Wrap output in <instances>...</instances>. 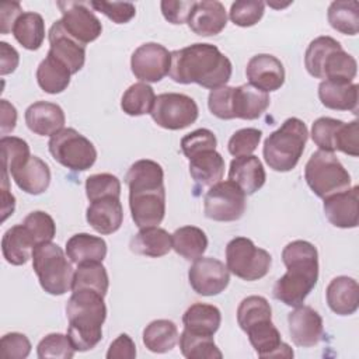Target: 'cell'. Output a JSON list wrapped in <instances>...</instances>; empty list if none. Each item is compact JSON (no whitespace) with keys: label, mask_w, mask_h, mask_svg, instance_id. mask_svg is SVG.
<instances>
[{"label":"cell","mask_w":359,"mask_h":359,"mask_svg":"<svg viewBox=\"0 0 359 359\" xmlns=\"http://www.w3.org/2000/svg\"><path fill=\"white\" fill-rule=\"evenodd\" d=\"M129 209L139 229L158 226L165 216V188L163 167L149 158L135 161L126 175Z\"/></svg>","instance_id":"obj_1"},{"label":"cell","mask_w":359,"mask_h":359,"mask_svg":"<svg viewBox=\"0 0 359 359\" xmlns=\"http://www.w3.org/2000/svg\"><path fill=\"white\" fill-rule=\"evenodd\" d=\"M233 66L230 59L212 43H192L171 52L168 76L180 84H199L215 90L227 84Z\"/></svg>","instance_id":"obj_2"},{"label":"cell","mask_w":359,"mask_h":359,"mask_svg":"<svg viewBox=\"0 0 359 359\" xmlns=\"http://www.w3.org/2000/svg\"><path fill=\"white\" fill-rule=\"evenodd\" d=\"M282 261L286 272L275 282L272 296L289 307L300 306L318 280L317 248L310 241L294 240L282 250Z\"/></svg>","instance_id":"obj_3"},{"label":"cell","mask_w":359,"mask_h":359,"mask_svg":"<svg viewBox=\"0 0 359 359\" xmlns=\"http://www.w3.org/2000/svg\"><path fill=\"white\" fill-rule=\"evenodd\" d=\"M69 321L67 337L77 352H86L102 339V324L107 318L104 296L94 290H77L66 303Z\"/></svg>","instance_id":"obj_4"},{"label":"cell","mask_w":359,"mask_h":359,"mask_svg":"<svg viewBox=\"0 0 359 359\" xmlns=\"http://www.w3.org/2000/svg\"><path fill=\"white\" fill-rule=\"evenodd\" d=\"M307 139L306 123L294 116L287 118L265 139L262 147L265 163L278 172L292 171L304 151Z\"/></svg>","instance_id":"obj_5"},{"label":"cell","mask_w":359,"mask_h":359,"mask_svg":"<svg viewBox=\"0 0 359 359\" xmlns=\"http://www.w3.org/2000/svg\"><path fill=\"white\" fill-rule=\"evenodd\" d=\"M32 268L41 287L53 296H62L72 290L74 271L72 261L55 243L38 244L32 251Z\"/></svg>","instance_id":"obj_6"},{"label":"cell","mask_w":359,"mask_h":359,"mask_svg":"<svg viewBox=\"0 0 359 359\" xmlns=\"http://www.w3.org/2000/svg\"><path fill=\"white\" fill-rule=\"evenodd\" d=\"M309 188L321 199L351 188V175L334 153L317 150L304 167Z\"/></svg>","instance_id":"obj_7"},{"label":"cell","mask_w":359,"mask_h":359,"mask_svg":"<svg viewBox=\"0 0 359 359\" xmlns=\"http://www.w3.org/2000/svg\"><path fill=\"white\" fill-rule=\"evenodd\" d=\"M271 254L257 247L247 237H236L226 245V266L237 278L254 282L262 279L271 269Z\"/></svg>","instance_id":"obj_8"},{"label":"cell","mask_w":359,"mask_h":359,"mask_svg":"<svg viewBox=\"0 0 359 359\" xmlns=\"http://www.w3.org/2000/svg\"><path fill=\"white\" fill-rule=\"evenodd\" d=\"M48 149L55 161L72 171H86L97 160L95 146L73 128H63L50 136Z\"/></svg>","instance_id":"obj_9"},{"label":"cell","mask_w":359,"mask_h":359,"mask_svg":"<svg viewBox=\"0 0 359 359\" xmlns=\"http://www.w3.org/2000/svg\"><path fill=\"white\" fill-rule=\"evenodd\" d=\"M199 115L194 98L181 93H163L154 100L151 119L163 129L181 130L192 125Z\"/></svg>","instance_id":"obj_10"},{"label":"cell","mask_w":359,"mask_h":359,"mask_svg":"<svg viewBox=\"0 0 359 359\" xmlns=\"http://www.w3.org/2000/svg\"><path fill=\"white\" fill-rule=\"evenodd\" d=\"M247 208L245 194L233 181H219L203 198V213L215 222L238 220Z\"/></svg>","instance_id":"obj_11"},{"label":"cell","mask_w":359,"mask_h":359,"mask_svg":"<svg viewBox=\"0 0 359 359\" xmlns=\"http://www.w3.org/2000/svg\"><path fill=\"white\" fill-rule=\"evenodd\" d=\"M171 65V52L157 42H146L135 49L130 57V70L142 83L163 80Z\"/></svg>","instance_id":"obj_12"},{"label":"cell","mask_w":359,"mask_h":359,"mask_svg":"<svg viewBox=\"0 0 359 359\" xmlns=\"http://www.w3.org/2000/svg\"><path fill=\"white\" fill-rule=\"evenodd\" d=\"M62 13L60 22L66 32L84 46L95 41L102 32V24L86 3L57 1Z\"/></svg>","instance_id":"obj_13"},{"label":"cell","mask_w":359,"mask_h":359,"mask_svg":"<svg viewBox=\"0 0 359 359\" xmlns=\"http://www.w3.org/2000/svg\"><path fill=\"white\" fill-rule=\"evenodd\" d=\"M188 280L196 294L216 296L229 286L230 271L216 258L199 257L188 271Z\"/></svg>","instance_id":"obj_14"},{"label":"cell","mask_w":359,"mask_h":359,"mask_svg":"<svg viewBox=\"0 0 359 359\" xmlns=\"http://www.w3.org/2000/svg\"><path fill=\"white\" fill-rule=\"evenodd\" d=\"M289 334L294 345L311 348L317 345L324 335L323 317L310 306H296L287 314Z\"/></svg>","instance_id":"obj_15"},{"label":"cell","mask_w":359,"mask_h":359,"mask_svg":"<svg viewBox=\"0 0 359 359\" xmlns=\"http://www.w3.org/2000/svg\"><path fill=\"white\" fill-rule=\"evenodd\" d=\"M48 39V53L60 60L72 74H76L83 69L86 62V46L66 32L60 20L55 21L49 28Z\"/></svg>","instance_id":"obj_16"},{"label":"cell","mask_w":359,"mask_h":359,"mask_svg":"<svg viewBox=\"0 0 359 359\" xmlns=\"http://www.w3.org/2000/svg\"><path fill=\"white\" fill-rule=\"evenodd\" d=\"M248 84L265 93L279 90L285 83V67L282 62L269 53L252 56L245 67Z\"/></svg>","instance_id":"obj_17"},{"label":"cell","mask_w":359,"mask_h":359,"mask_svg":"<svg viewBox=\"0 0 359 359\" xmlns=\"http://www.w3.org/2000/svg\"><path fill=\"white\" fill-rule=\"evenodd\" d=\"M324 215L328 222L339 229H355L359 223V187L334 194L324 199Z\"/></svg>","instance_id":"obj_18"},{"label":"cell","mask_w":359,"mask_h":359,"mask_svg":"<svg viewBox=\"0 0 359 359\" xmlns=\"http://www.w3.org/2000/svg\"><path fill=\"white\" fill-rule=\"evenodd\" d=\"M189 29L201 36H212L220 34L227 24V13L224 6L216 0L195 1L187 20Z\"/></svg>","instance_id":"obj_19"},{"label":"cell","mask_w":359,"mask_h":359,"mask_svg":"<svg viewBox=\"0 0 359 359\" xmlns=\"http://www.w3.org/2000/svg\"><path fill=\"white\" fill-rule=\"evenodd\" d=\"M251 346L259 358H293L292 348L280 338V332L272 320H265L251 325L245 331Z\"/></svg>","instance_id":"obj_20"},{"label":"cell","mask_w":359,"mask_h":359,"mask_svg":"<svg viewBox=\"0 0 359 359\" xmlns=\"http://www.w3.org/2000/svg\"><path fill=\"white\" fill-rule=\"evenodd\" d=\"M87 223L100 234H112L123 222V209L119 198L105 196L90 202L86 210Z\"/></svg>","instance_id":"obj_21"},{"label":"cell","mask_w":359,"mask_h":359,"mask_svg":"<svg viewBox=\"0 0 359 359\" xmlns=\"http://www.w3.org/2000/svg\"><path fill=\"white\" fill-rule=\"evenodd\" d=\"M25 123L39 136H53L65 128L66 116L60 105L49 101H36L25 109Z\"/></svg>","instance_id":"obj_22"},{"label":"cell","mask_w":359,"mask_h":359,"mask_svg":"<svg viewBox=\"0 0 359 359\" xmlns=\"http://www.w3.org/2000/svg\"><path fill=\"white\" fill-rule=\"evenodd\" d=\"M271 104L268 93L255 88L251 84L233 87L231 93V115L233 119L254 121L264 115Z\"/></svg>","instance_id":"obj_23"},{"label":"cell","mask_w":359,"mask_h":359,"mask_svg":"<svg viewBox=\"0 0 359 359\" xmlns=\"http://www.w3.org/2000/svg\"><path fill=\"white\" fill-rule=\"evenodd\" d=\"M229 180L238 185L245 195H252L264 187L266 172L257 156H240L230 161Z\"/></svg>","instance_id":"obj_24"},{"label":"cell","mask_w":359,"mask_h":359,"mask_svg":"<svg viewBox=\"0 0 359 359\" xmlns=\"http://www.w3.org/2000/svg\"><path fill=\"white\" fill-rule=\"evenodd\" d=\"M10 175L17 187L29 195L43 194L50 184L49 165L38 156H31L25 163L14 168Z\"/></svg>","instance_id":"obj_25"},{"label":"cell","mask_w":359,"mask_h":359,"mask_svg":"<svg viewBox=\"0 0 359 359\" xmlns=\"http://www.w3.org/2000/svg\"><path fill=\"white\" fill-rule=\"evenodd\" d=\"M325 299L335 314L351 316L359 307V285L351 276H337L328 283Z\"/></svg>","instance_id":"obj_26"},{"label":"cell","mask_w":359,"mask_h":359,"mask_svg":"<svg viewBox=\"0 0 359 359\" xmlns=\"http://www.w3.org/2000/svg\"><path fill=\"white\" fill-rule=\"evenodd\" d=\"M358 88L356 83L323 80L318 86V98L325 108L356 112Z\"/></svg>","instance_id":"obj_27"},{"label":"cell","mask_w":359,"mask_h":359,"mask_svg":"<svg viewBox=\"0 0 359 359\" xmlns=\"http://www.w3.org/2000/svg\"><path fill=\"white\" fill-rule=\"evenodd\" d=\"M35 241L27 227L20 223L10 227L1 238V252L4 259L11 265H24L32 258Z\"/></svg>","instance_id":"obj_28"},{"label":"cell","mask_w":359,"mask_h":359,"mask_svg":"<svg viewBox=\"0 0 359 359\" xmlns=\"http://www.w3.org/2000/svg\"><path fill=\"white\" fill-rule=\"evenodd\" d=\"M189 174L201 187H212L224 175V158L216 149L203 150L189 158Z\"/></svg>","instance_id":"obj_29"},{"label":"cell","mask_w":359,"mask_h":359,"mask_svg":"<svg viewBox=\"0 0 359 359\" xmlns=\"http://www.w3.org/2000/svg\"><path fill=\"white\" fill-rule=\"evenodd\" d=\"M129 248L139 255L151 258L164 257L172 248L171 234L158 226L143 227L130 238Z\"/></svg>","instance_id":"obj_30"},{"label":"cell","mask_w":359,"mask_h":359,"mask_svg":"<svg viewBox=\"0 0 359 359\" xmlns=\"http://www.w3.org/2000/svg\"><path fill=\"white\" fill-rule=\"evenodd\" d=\"M66 255L76 265L102 262L107 257V243L98 236L77 233L66 241Z\"/></svg>","instance_id":"obj_31"},{"label":"cell","mask_w":359,"mask_h":359,"mask_svg":"<svg viewBox=\"0 0 359 359\" xmlns=\"http://www.w3.org/2000/svg\"><path fill=\"white\" fill-rule=\"evenodd\" d=\"M220 310L216 306L208 303H194L185 310L182 316L184 328L202 335H215L220 327Z\"/></svg>","instance_id":"obj_32"},{"label":"cell","mask_w":359,"mask_h":359,"mask_svg":"<svg viewBox=\"0 0 359 359\" xmlns=\"http://www.w3.org/2000/svg\"><path fill=\"white\" fill-rule=\"evenodd\" d=\"M180 334L174 321L171 320H154L143 330V344L154 353H165L175 348Z\"/></svg>","instance_id":"obj_33"},{"label":"cell","mask_w":359,"mask_h":359,"mask_svg":"<svg viewBox=\"0 0 359 359\" xmlns=\"http://www.w3.org/2000/svg\"><path fill=\"white\" fill-rule=\"evenodd\" d=\"M72 72L52 55H46L36 69V81L42 91L48 94H60L70 84Z\"/></svg>","instance_id":"obj_34"},{"label":"cell","mask_w":359,"mask_h":359,"mask_svg":"<svg viewBox=\"0 0 359 359\" xmlns=\"http://www.w3.org/2000/svg\"><path fill=\"white\" fill-rule=\"evenodd\" d=\"M172 250L187 261L202 257L208 248L205 231L196 226H182L171 234Z\"/></svg>","instance_id":"obj_35"},{"label":"cell","mask_w":359,"mask_h":359,"mask_svg":"<svg viewBox=\"0 0 359 359\" xmlns=\"http://www.w3.org/2000/svg\"><path fill=\"white\" fill-rule=\"evenodd\" d=\"M15 41L28 50H38L45 39V22L41 14L34 11L22 13L13 27Z\"/></svg>","instance_id":"obj_36"},{"label":"cell","mask_w":359,"mask_h":359,"mask_svg":"<svg viewBox=\"0 0 359 359\" xmlns=\"http://www.w3.org/2000/svg\"><path fill=\"white\" fill-rule=\"evenodd\" d=\"M109 287V278L102 262H86L77 265L73 275L72 292L94 290L102 296L107 294Z\"/></svg>","instance_id":"obj_37"},{"label":"cell","mask_w":359,"mask_h":359,"mask_svg":"<svg viewBox=\"0 0 359 359\" xmlns=\"http://www.w3.org/2000/svg\"><path fill=\"white\" fill-rule=\"evenodd\" d=\"M327 18L335 31L344 35H356L359 31V3L355 0L332 1Z\"/></svg>","instance_id":"obj_38"},{"label":"cell","mask_w":359,"mask_h":359,"mask_svg":"<svg viewBox=\"0 0 359 359\" xmlns=\"http://www.w3.org/2000/svg\"><path fill=\"white\" fill-rule=\"evenodd\" d=\"M181 353L188 359H220L223 353L213 341V335L195 334L184 328L178 339Z\"/></svg>","instance_id":"obj_39"},{"label":"cell","mask_w":359,"mask_h":359,"mask_svg":"<svg viewBox=\"0 0 359 359\" xmlns=\"http://www.w3.org/2000/svg\"><path fill=\"white\" fill-rule=\"evenodd\" d=\"M156 100L154 90L147 83H135L128 87L121 100L122 111L129 116L150 114Z\"/></svg>","instance_id":"obj_40"},{"label":"cell","mask_w":359,"mask_h":359,"mask_svg":"<svg viewBox=\"0 0 359 359\" xmlns=\"http://www.w3.org/2000/svg\"><path fill=\"white\" fill-rule=\"evenodd\" d=\"M358 73L356 59L342 48L332 50L323 65V79L352 83Z\"/></svg>","instance_id":"obj_41"},{"label":"cell","mask_w":359,"mask_h":359,"mask_svg":"<svg viewBox=\"0 0 359 359\" xmlns=\"http://www.w3.org/2000/svg\"><path fill=\"white\" fill-rule=\"evenodd\" d=\"M339 48H342V45L332 36L323 35L313 39L304 53V67L307 73L314 79H323V65L327 56Z\"/></svg>","instance_id":"obj_42"},{"label":"cell","mask_w":359,"mask_h":359,"mask_svg":"<svg viewBox=\"0 0 359 359\" xmlns=\"http://www.w3.org/2000/svg\"><path fill=\"white\" fill-rule=\"evenodd\" d=\"M265 320H272V309L264 296L252 294L240 302L237 307V323L244 332L251 325Z\"/></svg>","instance_id":"obj_43"},{"label":"cell","mask_w":359,"mask_h":359,"mask_svg":"<svg viewBox=\"0 0 359 359\" xmlns=\"http://www.w3.org/2000/svg\"><path fill=\"white\" fill-rule=\"evenodd\" d=\"M1 158H3V170L8 174L25 163L31 157L28 143L17 136H1Z\"/></svg>","instance_id":"obj_44"},{"label":"cell","mask_w":359,"mask_h":359,"mask_svg":"<svg viewBox=\"0 0 359 359\" xmlns=\"http://www.w3.org/2000/svg\"><path fill=\"white\" fill-rule=\"evenodd\" d=\"M74 348L67 337V334L52 332L43 337L38 346L36 355L39 359H72L74 356Z\"/></svg>","instance_id":"obj_45"},{"label":"cell","mask_w":359,"mask_h":359,"mask_svg":"<svg viewBox=\"0 0 359 359\" xmlns=\"http://www.w3.org/2000/svg\"><path fill=\"white\" fill-rule=\"evenodd\" d=\"M86 195L90 202L105 196L121 198V181L109 172L93 174L86 180Z\"/></svg>","instance_id":"obj_46"},{"label":"cell","mask_w":359,"mask_h":359,"mask_svg":"<svg viewBox=\"0 0 359 359\" xmlns=\"http://www.w3.org/2000/svg\"><path fill=\"white\" fill-rule=\"evenodd\" d=\"M22 224L27 227L29 234L32 236L35 244L49 243L56 236V224L50 215L42 210H34L25 216ZM35 245V247H36Z\"/></svg>","instance_id":"obj_47"},{"label":"cell","mask_w":359,"mask_h":359,"mask_svg":"<svg viewBox=\"0 0 359 359\" xmlns=\"http://www.w3.org/2000/svg\"><path fill=\"white\" fill-rule=\"evenodd\" d=\"M265 3L258 0H237L231 4L229 18L234 25L247 28L255 25L264 15Z\"/></svg>","instance_id":"obj_48"},{"label":"cell","mask_w":359,"mask_h":359,"mask_svg":"<svg viewBox=\"0 0 359 359\" xmlns=\"http://www.w3.org/2000/svg\"><path fill=\"white\" fill-rule=\"evenodd\" d=\"M344 123L341 119L321 116L313 122L311 139L320 150L334 153L335 151V136L339 126Z\"/></svg>","instance_id":"obj_49"},{"label":"cell","mask_w":359,"mask_h":359,"mask_svg":"<svg viewBox=\"0 0 359 359\" xmlns=\"http://www.w3.org/2000/svg\"><path fill=\"white\" fill-rule=\"evenodd\" d=\"M262 132L257 128H243L236 130L229 139L227 149L234 157L250 156L259 144Z\"/></svg>","instance_id":"obj_50"},{"label":"cell","mask_w":359,"mask_h":359,"mask_svg":"<svg viewBox=\"0 0 359 359\" xmlns=\"http://www.w3.org/2000/svg\"><path fill=\"white\" fill-rule=\"evenodd\" d=\"M216 146H217V139L215 133L206 128L196 129L181 139V150L188 160L203 150L216 149Z\"/></svg>","instance_id":"obj_51"},{"label":"cell","mask_w":359,"mask_h":359,"mask_svg":"<svg viewBox=\"0 0 359 359\" xmlns=\"http://www.w3.org/2000/svg\"><path fill=\"white\" fill-rule=\"evenodd\" d=\"M90 6L108 17L115 24H126L136 15V7L132 3H118V1H90Z\"/></svg>","instance_id":"obj_52"},{"label":"cell","mask_w":359,"mask_h":359,"mask_svg":"<svg viewBox=\"0 0 359 359\" xmlns=\"http://www.w3.org/2000/svg\"><path fill=\"white\" fill-rule=\"evenodd\" d=\"M31 342L21 332H8L1 337L0 356L4 359H25L31 352Z\"/></svg>","instance_id":"obj_53"},{"label":"cell","mask_w":359,"mask_h":359,"mask_svg":"<svg viewBox=\"0 0 359 359\" xmlns=\"http://www.w3.org/2000/svg\"><path fill=\"white\" fill-rule=\"evenodd\" d=\"M342 151L348 156H359V122L355 119L342 123L335 136V151Z\"/></svg>","instance_id":"obj_54"},{"label":"cell","mask_w":359,"mask_h":359,"mask_svg":"<svg viewBox=\"0 0 359 359\" xmlns=\"http://www.w3.org/2000/svg\"><path fill=\"white\" fill-rule=\"evenodd\" d=\"M231 93L233 87L223 86L215 90H210L208 97V107L212 115L219 119H233L231 115Z\"/></svg>","instance_id":"obj_55"},{"label":"cell","mask_w":359,"mask_h":359,"mask_svg":"<svg viewBox=\"0 0 359 359\" xmlns=\"http://www.w3.org/2000/svg\"><path fill=\"white\" fill-rule=\"evenodd\" d=\"M195 4V0H163L160 3L164 18L174 24L181 25L187 22L189 13Z\"/></svg>","instance_id":"obj_56"},{"label":"cell","mask_w":359,"mask_h":359,"mask_svg":"<svg viewBox=\"0 0 359 359\" xmlns=\"http://www.w3.org/2000/svg\"><path fill=\"white\" fill-rule=\"evenodd\" d=\"M107 359H133L136 358V345L128 334L118 335L109 345Z\"/></svg>","instance_id":"obj_57"},{"label":"cell","mask_w":359,"mask_h":359,"mask_svg":"<svg viewBox=\"0 0 359 359\" xmlns=\"http://www.w3.org/2000/svg\"><path fill=\"white\" fill-rule=\"evenodd\" d=\"M21 14L22 8L18 1H3L0 4V32L6 35L13 31V27Z\"/></svg>","instance_id":"obj_58"},{"label":"cell","mask_w":359,"mask_h":359,"mask_svg":"<svg viewBox=\"0 0 359 359\" xmlns=\"http://www.w3.org/2000/svg\"><path fill=\"white\" fill-rule=\"evenodd\" d=\"M20 63L18 52L7 42H0V74L6 76L13 73Z\"/></svg>","instance_id":"obj_59"},{"label":"cell","mask_w":359,"mask_h":359,"mask_svg":"<svg viewBox=\"0 0 359 359\" xmlns=\"http://www.w3.org/2000/svg\"><path fill=\"white\" fill-rule=\"evenodd\" d=\"M17 123V109L7 100L0 101V132L3 136L13 132Z\"/></svg>","instance_id":"obj_60"},{"label":"cell","mask_w":359,"mask_h":359,"mask_svg":"<svg viewBox=\"0 0 359 359\" xmlns=\"http://www.w3.org/2000/svg\"><path fill=\"white\" fill-rule=\"evenodd\" d=\"M1 222H6V219L13 215L15 209V198L10 192V182H8V172L3 170L1 175Z\"/></svg>","instance_id":"obj_61"},{"label":"cell","mask_w":359,"mask_h":359,"mask_svg":"<svg viewBox=\"0 0 359 359\" xmlns=\"http://www.w3.org/2000/svg\"><path fill=\"white\" fill-rule=\"evenodd\" d=\"M289 4H290V1H289V3H285V4H273V3H271V1H268V6L275 7V8H283V7H287Z\"/></svg>","instance_id":"obj_62"}]
</instances>
